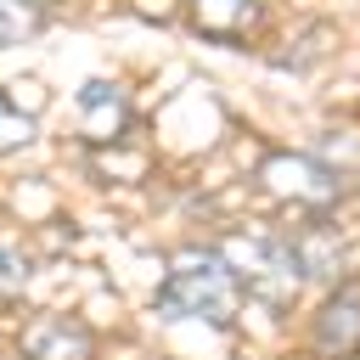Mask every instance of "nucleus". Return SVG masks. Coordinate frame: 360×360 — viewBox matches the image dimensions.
<instances>
[{
  "label": "nucleus",
  "instance_id": "4",
  "mask_svg": "<svg viewBox=\"0 0 360 360\" xmlns=\"http://www.w3.org/2000/svg\"><path fill=\"white\" fill-rule=\"evenodd\" d=\"M22 129H28V124H22L17 112H6V101H0V146H17V141H22Z\"/></svg>",
  "mask_w": 360,
  "mask_h": 360
},
{
  "label": "nucleus",
  "instance_id": "2",
  "mask_svg": "<svg viewBox=\"0 0 360 360\" xmlns=\"http://www.w3.org/2000/svg\"><path fill=\"white\" fill-rule=\"evenodd\" d=\"M90 332L79 321H62V315H45L22 332V354L28 360H90Z\"/></svg>",
  "mask_w": 360,
  "mask_h": 360
},
{
  "label": "nucleus",
  "instance_id": "1",
  "mask_svg": "<svg viewBox=\"0 0 360 360\" xmlns=\"http://www.w3.org/2000/svg\"><path fill=\"white\" fill-rule=\"evenodd\" d=\"M169 315H197L208 326H231L236 321V304H242V276L225 253H208V248H191L169 264L163 276V298H158Z\"/></svg>",
  "mask_w": 360,
  "mask_h": 360
},
{
  "label": "nucleus",
  "instance_id": "3",
  "mask_svg": "<svg viewBox=\"0 0 360 360\" xmlns=\"http://www.w3.org/2000/svg\"><path fill=\"white\" fill-rule=\"evenodd\" d=\"M315 343L332 349V354H349L360 349V292H338L326 309H321V326H315Z\"/></svg>",
  "mask_w": 360,
  "mask_h": 360
}]
</instances>
